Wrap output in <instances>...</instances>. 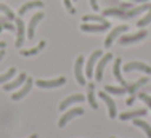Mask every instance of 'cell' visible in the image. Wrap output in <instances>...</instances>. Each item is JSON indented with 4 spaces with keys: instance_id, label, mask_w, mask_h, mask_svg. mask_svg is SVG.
<instances>
[{
    "instance_id": "cell-39",
    "label": "cell",
    "mask_w": 151,
    "mask_h": 138,
    "mask_svg": "<svg viewBox=\"0 0 151 138\" xmlns=\"http://www.w3.org/2000/svg\"><path fill=\"white\" fill-rule=\"evenodd\" d=\"M74 2H77V0H74Z\"/></svg>"
},
{
    "instance_id": "cell-9",
    "label": "cell",
    "mask_w": 151,
    "mask_h": 138,
    "mask_svg": "<svg viewBox=\"0 0 151 138\" xmlns=\"http://www.w3.org/2000/svg\"><path fill=\"white\" fill-rule=\"evenodd\" d=\"M100 98L105 101V104H106V108H108V114H109V117L114 119V117H116V114H117V108H116V103H114V100H113V98H111L109 95H108L106 92H100Z\"/></svg>"
},
{
    "instance_id": "cell-20",
    "label": "cell",
    "mask_w": 151,
    "mask_h": 138,
    "mask_svg": "<svg viewBox=\"0 0 151 138\" xmlns=\"http://www.w3.org/2000/svg\"><path fill=\"white\" fill-rule=\"evenodd\" d=\"M146 109H135V111H127V112H122L119 116L121 121H132V119H137V117H142V116L146 114Z\"/></svg>"
},
{
    "instance_id": "cell-14",
    "label": "cell",
    "mask_w": 151,
    "mask_h": 138,
    "mask_svg": "<svg viewBox=\"0 0 151 138\" xmlns=\"http://www.w3.org/2000/svg\"><path fill=\"white\" fill-rule=\"evenodd\" d=\"M82 101H85V96H84V95H81V93L71 95V96H68L66 100H63V101L60 103V111H64V109H68L71 104H74V103H82Z\"/></svg>"
},
{
    "instance_id": "cell-5",
    "label": "cell",
    "mask_w": 151,
    "mask_h": 138,
    "mask_svg": "<svg viewBox=\"0 0 151 138\" xmlns=\"http://www.w3.org/2000/svg\"><path fill=\"white\" fill-rule=\"evenodd\" d=\"M84 114V109L82 108H73V109H69V111H66L63 116L60 117V121H58V127L60 129H63L64 125L68 124V122L71 121V119H74L76 116H82Z\"/></svg>"
},
{
    "instance_id": "cell-28",
    "label": "cell",
    "mask_w": 151,
    "mask_h": 138,
    "mask_svg": "<svg viewBox=\"0 0 151 138\" xmlns=\"http://www.w3.org/2000/svg\"><path fill=\"white\" fill-rule=\"evenodd\" d=\"M15 74H16V69H15V68H10L8 71L5 72V74L0 75V83H6V82H10V79H12Z\"/></svg>"
},
{
    "instance_id": "cell-1",
    "label": "cell",
    "mask_w": 151,
    "mask_h": 138,
    "mask_svg": "<svg viewBox=\"0 0 151 138\" xmlns=\"http://www.w3.org/2000/svg\"><path fill=\"white\" fill-rule=\"evenodd\" d=\"M151 3L145 2V3H140L138 6H132V8H106L103 10V16H117V18H122V19H129V18H135L137 14H142L145 12H148Z\"/></svg>"
},
{
    "instance_id": "cell-22",
    "label": "cell",
    "mask_w": 151,
    "mask_h": 138,
    "mask_svg": "<svg viewBox=\"0 0 151 138\" xmlns=\"http://www.w3.org/2000/svg\"><path fill=\"white\" fill-rule=\"evenodd\" d=\"M132 122H134V125L135 127H140V129L143 130V132L146 133V137L151 138V125L148 124V122H145V121H140V117H137V119H132Z\"/></svg>"
},
{
    "instance_id": "cell-2",
    "label": "cell",
    "mask_w": 151,
    "mask_h": 138,
    "mask_svg": "<svg viewBox=\"0 0 151 138\" xmlns=\"http://www.w3.org/2000/svg\"><path fill=\"white\" fill-rule=\"evenodd\" d=\"M148 35V32L146 31H138V32H135V34H124V35H121L119 37V43L121 45H129V43H135V42H140V40H143V39Z\"/></svg>"
},
{
    "instance_id": "cell-33",
    "label": "cell",
    "mask_w": 151,
    "mask_h": 138,
    "mask_svg": "<svg viewBox=\"0 0 151 138\" xmlns=\"http://www.w3.org/2000/svg\"><path fill=\"white\" fill-rule=\"evenodd\" d=\"M129 2H138V3H145V2H150V0H129Z\"/></svg>"
},
{
    "instance_id": "cell-26",
    "label": "cell",
    "mask_w": 151,
    "mask_h": 138,
    "mask_svg": "<svg viewBox=\"0 0 151 138\" xmlns=\"http://www.w3.org/2000/svg\"><path fill=\"white\" fill-rule=\"evenodd\" d=\"M82 21H85V23H88V21H95V23H105V16H100V14H84L82 16Z\"/></svg>"
},
{
    "instance_id": "cell-36",
    "label": "cell",
    "mask_w": 151,
    "mask_h": 138,
    "mask_svg": "<svg viewBox=\"0 0 151 138\" xmlns=\"http://www.w3.org/2000/svg\"><path fill=\"white\" fill-rule=\"evenodd\" d=\"M29 138H37V133H32V135H31Z\"/></svg>"
},
{
    "instance_id": "cell-13",
    "label": "cell",
    "mask_w": 151,
    "mask_h": 138,
    "mask_svg": "<svg viewBox=\"0 0 151 138\" xmlns=\"http://www.w3.org/2000/svg\"><path fill=\"white\" fill-rule=\"evenodd\" d=\"M66 83V77H58L53 79V80H37L35 85L40 87V88H56V87H61Z\"/></svg>"
},
{
    "instance_id": "cell-16",
    "label": "cell",
    "mask_w": 151,
    "mask_h": 138,
    "mask_svg": "<svg viewBox=\"0 0 151 138\" xmlns=\"http://www.w3.org/2000/svg\"><path fill=\"white\" fill-rule=\"evenodd\" d=\"M26 79H27V75L24 74V72H21V74L15 79V80L6 82L5 85H3V90H5V92H12V90H15V88H18V87L23 85V83L26 82Z\"/></svg>"
},
{
    "instance_id": "cell-10",
    "label": "cell",
    "mask_w": 151,
    "mask_h": 138,
    "mask_svg": "<svg viewBox=\"0 0 151 138\" xmlns=\"http://www.w3.org/2000/svg\"><path fill=\"white\" fill-rule=\"evenodd\" d=\"M32 85H34V80H32L31 77H27V79H26V82H24V85L21 87V88L18 90V92H15V93L12 95V100H13V101H18V100H21V98H24V96L27 95V93L31 92Z\"/></svg>"
},
{
    "instance_id": "cell-17",
    "label": "cell",
    "mask_w": 151,
    "mask_h": 138,
    "mask_svg": "<svg viewBox=\"0 0 151 138\" xmlns=\"http://www.w3.org/2000/svg\"><path fill=\"white\" fill-rule=\"evenodd\" d=\"M42 6H44V2H40V0H32V2L23 3V5H21V8L18 10V14H19V16H23V14H26L29 10H32V8H42Z\"/></svg>"
},
{
    "instance_id": "cell-21",
    "label": "cell",
    "mask_w": 151,
    "mask_h": 138,
    "mask_svg": "<svg viewBox=\"0 0 151 138\" xmlns=\"http://www.w3.org/2000/svg\"><path fill=\"white\" fill-rule=\"evenodd\" d=\"M87 100L93 109H98V103L95 100V83H88L87 85Z\"/></svg>"
},
{
    "instance_id": "cell-27",
    "label": "cell",
    "mask_w": 151,
    "mask_h": 138,
    "mask_svg": "<svg viewBox=\"0 0 151 138\" xmlns=\"http://www.w3.org/2000/svg\"><path fill=\"white\" fill-rule=\"evenodd\" d=\"M0 12L5 14V16L8 18L10 21H15V19H16V18H15V13L12 12V8H8V6H6L5 3H2V2H0Z\"/></svg>"
},
{
    "instance_id": "cell-4",
    "label": "cell",
    "mask_w": 151,
    "mask_h": 138,
    "mask_svg": "<svg viewBox=\"0 0 151 138\" xmlns=\"http://www.w3.org/2000/svg\"><path fill=\"white\" fill-rule=\"evenodd\" d=\"M127 31H129V26H125V24H121V26L114 27L113 31L108 34V37L105 40V47H106V48H109V47L114 43V40H116L117 37H121V34H124V32H127Z\"/></svg>"
},
{
    "instance_id": "cell-6",
    "label": "cell",
    "mask_w": 151,
    "mask_h": 138,
    "mask_svg": "<svg viewBox=\"0 0 151 138\" xmlns=\"http://www.w3.org/2000/svg\"><path fill=\"white\" fill-rule=\"evenodd\" d=\"M84 61L85 58L84 56H79L76 60V64H74V77L81 85H85V75H84Z\"/></svg>"
},
{
    "instance_id": "cell-29",
    "label": "cell",
    "mask_w": 151,
    "mask_h": 138,
    "mask_svg": "<svg viewBox=\"0 0 151 138\" xmlns=\"http://www.w3.org/2000/svg\"><path fill=\"white\" fill-rule=\"evenodd\" d=\"M137 98H140V100H142L143 101V103H145L146 104V106H148L150 108V109H151V96L150 95H146V93H137Z\"/></svg>"
},
{
    "instance_id": "cell-3",
    "label": "cell",
    "mask_w": 151,
    "mask_h": 138,
    "mask_svg": "<svg viewBox=\"0 0 151 138\" xmlns=\"http://www.w3.org/2000/svg\"><path fill=\"white\" fill-rule=\"evenodd\" d=\"M111 60H113V55H111V53H106V55H103V56L98 60V64H96L95 71H93V75H95L96 82H101V79H103V71H105L106 64L109 63Z\"/></svg>"
},
{
    "instance_id": "cell-32",
    "label": "cell",
    "mask_w": 151,
    "mask_h": 138,
    "mask_svg": "<svg viewBox=\"0 0 151 138\" xmlns=\"http://www.w3.org/2000/svg\"><path fill=\"white\" fill-rule=\"evenodd\" d=\"M90 6L95 10V12H96V10H100L98 8V2H96V0H90Z\"/></svg>"
},
{
    "instance_id": "cell-23",
    "label": "cell",
    "mask_w": 151,
    "mask_h": 138,
    "mask_svg": "<svg viewBox=\"0 0 151 138\" xmlns=\"http://www.w3.org/2000/svg\"><path fill=\"white\" fill-rule=\"evenodd\" d=\"M44 47H45V42L42 40L37 47H32V48H29V50H21V55L23 56H34V55H37L40 50H44Z\"/></svg>"
},
{
    "instance_id": "cell-18",
    "label": "cell",
    "mask_w": 151,
    "mask_h": 138,
    "mask_svg": "<svg viewBox=\"0 0 151 138\" xmlns=\"http://www.w3.org/2000/svg\"><path fill=\"white\" fill-rule=\"evenodd\" d=\"M121 64H122V60L121 58H116V60H114V66H113V75L116 77V80L119 82L122 87H127V83H125L124 77H122V74H121Z\"/></svg>"
},
{
    "instance_id": "cell-35",
    "label": "cell",
    "mask_w": 151,
    "mask_h": 138,
    "mask_svg": "<svg viewBox=\"0 0 151 138\" xmlns=\"http://www.w3.org/2000/svg\"><path fill=\"white\" fill-rule=\"evenodd\" d=\"M5 45H6L5 42H0V50H2V48H5Z\"/></svg>"
},
{
    "instance_id": "cell-25",
    "label": "cell",
    "mask_w": 151,
    "mask_h": 138,
    "mask_svg": "<svg viewBox=\"0 0 151 138\" xmlns=\"http://www.w3.org/2000/svg\"><path fill=\"white\" fill-rule=\"evenodd\" d=\"M151 23V5H150V8H148V12H146V14L143 18H140V21H137V27H145V26H148V24Z\"/></svg>"
},
{
    "instance_id": "cell-34",
    "label": "cell",
    "mask_w": 151,
    "mask_h": 138,
    "mask_svg": "<svg viewBox=\"0 0 151 138\" xmlns=\"http://www.w3.org/2000/svg\"><path fill=\"white\" fill-rule=\"evenodd\" d=\"M3 56H5V52H3V48H2V50H0V61L3 60Z\"/></svg>"
},
{
    "instance_id": "cell-8",
    "label": "cell",
    "mask_w": 151,
    "mask_h": 138,
    "mask_svg": "<svg viewBox=\"0 0 151 138\" xmlns=\"http://www.w3.org/2000/svg\"><path fill=\"white\" fill-rule=\"evenodd\" d=\"M103 55H101V50H95V52L90 55V58H88V61H87V66H85V75H87L88 79L93 75V71H95V64H96V61L100 60Z\"/></svg>"
},
{
    "instance_id": "cell-7",
    "label": "cell",
    "mask_w": 151,
    "mask_h": 138,
    "mask_svg": "<svg viewBox=\"0 0 151 138\" xmlns=\"http://www.w3.org/2000/svg\"><path fill=\"white\" fill-rule=\"evenodd\" d=\"M44 16H45V14L42 13V12H37L29 19V24H27V39H29V40L34 39V35H35V26H37L42 19H44Z\"/></svg>"
},
{
    "instance_id": "cell-30",
    "label": "cell",
    "mask_w": 151,
    "mask_h": 138,
    "mask_svg": "<svg viewBox=\"0 0 151 138\" xmlns=\"http://www.w3.org/2000/svg\"><path fill=\"white\" fill-rule=\"evenodd\" d=\"M0 26H2V29H8V31H13V29H15V26H13V23L6 21L5 18H0Z\"/></svg>"
},
{
    "instance_id": "cell-24",
    "label": "cell",
    "mask_w": 151,
    "mask_h": 138,
    "mask_svg": "<svg viewBox=\"0 0 151 138\" xmlns=\"http://www.w3.org/2000/svg\"><path fill=\"white\" fill-rule=\"evenodd\" d=\"M105 92L111 93V95H124L127 92V87H114V85H106L105 87Z\"/></svg>"
},
{
    "instance_id": "cell-11",
    "label": "cell",
    "mask_w": 151,
    "mask_h": 138,
    "mask_svg": "<svg viewBox=\"0 0 151 138\" xmlns=\"http://www.w3.org/2000/svg\"><path fill=\"white\" fill-rule=\"evenodd\" d=\"M109 29V23L105 21V23H98V24H90V23H84L81 24V31L84 32H103Z\"/></svg>"
},
{
    "instance_id": "cell-37",
    "label": "cell",
    "mask_w": 151,
    "mask_h": 138,
    "mask_svg": "<svg viewBox=\"0 0 151 138\" xmlns=\"http://www.w3.org/2000/svg\"><path fill=\"white\" fill-rule=\"evenodd\" d=\"M0 32H2V26H0Z\"/></svg>"
},
{
    "instance_id": "cell-31",
    "label": "cell",
    "mask_w": 151,
    "mask_h": 138,
    "mask_svg": "<svg viewBox=\"0 0 151 138\" xmlns=\"http://www.w3.org/2000/svg\"><path fill=\"white\" fill-rule=\"evenodd\" d=\"M63 3H64V6L68 8V12H69L71 14L76 13V8L73 6V0H63Z\"/></svg>"
},
{
    "instance_id": "cell-15",
    "label": "cell",
    "mask_w": 151,
    "mask_h": 138,
    "mask_svg": "<svg viewBox=\"0 0 151 138\" xmlns=\"http://www.w3.org/2000/svg\"><path fill=\"white\" fill-rule=\"evenodd\" d=\"M15 23H16V47L21 48L24 43V34H26V31H24V21L21 18H16Z\"/></svg>"
},
{
    "instance_id": "cell-38",
    "label": "cell",
    "mask_w": 151,
    "mask_h": 138,
    "mask_svg": "<svg viewBox=\"0 0 151 138\" xmlns=\"http://www.w3.org/2000/svg\"><path fill=\"white\" fill-rule=\"evenodd\" d=\"M111 138H116V137H111Z\"/></svg>"
},
{
    "instance_id": "cell-12",
    "label": "cell",
    "mask_w": 151,
    "mask_h": 138,
    "mask_svg": "<svg viewBox=\"0 0 151 138\" xmlns=\"http://www.w3.org/2000/svg\"><path fill=\"white\" fill-rule=\"evenodd\" d=\"M125 72H132V71H142L145 74H151V68L145 63H138V61H132V63H127L124 66Z\"/></svg>"
},
{
    "instance_id": "cell-19",
    "label": "cell",
    "mask_w": 151,
    "mask_h": 138,
    "mask_svg": "<svg viewBox=\"0 0 151 138\" xmlns=\"http://www.w3.org/2000/svg\"><path fill=\"white\" fill-rule=\"evenodd\" d=\"M145 83H148V77H142V79H138V80L134 82L132 85H127V93H129L130 96H137V93H138L140 87H143Z\"/></svg>"
}]
</instances>
